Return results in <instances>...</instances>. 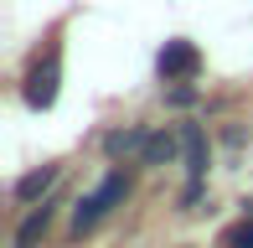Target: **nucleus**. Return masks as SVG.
<instances>
[{"mask_svg":"<svg viewBox=\"0 0 253 248\" xmlns=\"http://www.w3.org/2000/svg\"><path fill=\"white\" fill-rule=\"evenodd\" d=\"M155 67H160V78H166V83H181V78H197L202 52L191 47V41H166V47H160V57H155Z\"/></svg>","mask_w":253,"mask_h":248,"instance_id":"nucleus-2","label":"nucleus"},{"mask_svg":"<svg viewBox=\"0 0 253 248\" xmlns=\"http://www.w3.org/2000/svg\"><path fill=\"white\" fill-rule=\"evenodd\" d=\"M57 78H62V67H57V52L26 73V104H31V109H52V104H57Z\"/></svg>","mask_w":253,"mask_h":248,"instance_id":"nucleus-3","label":"nucleus"},{"mask_svg":"<svg viewBox=\"0 0 253 248\" xmlns=\"http://www.w3.org/2000/svg\"><path fill=\"white\" fill-rule=\"evenodd\" d=\"M103 150H109V155H129V150H145V134H140V129H114L109 140H103Z\"/></svg>","mask_w":253,"mask_h":248,"instance_id":"nucleus-7","label":"nucleus"},{"mask_svg":"<svg viewBox=\"0 0 253 248\" xmlns=\"http://www.w3.org/2000/svg\"><path fill=\"white\" fill-rule=\"evenodd\" d=\"M217 248H253V217L233 222V228H222V238H217Z\"/></svg>","mask_w":253,"mask_h":248,"instance_id":"nucleus-9","label":"nucleus"},{"mask_svg":"<svg viewBox=\"0 0 253 248\" xmlns=\"http://www.w3.org/2000/svg\"><path fill=\"white\" fill-rule=\"evenodd\" d=\"M52 181H57V165H42V171H31V176H21V181H16V197H21V202H37Z\"/></svg>","mask_w":253,"mask_h":248,"instance_id":"nucleus-5","label":"nucleus"},{"mask_svg":"<svg viewBox=\"0 0 253 248\" xmlns=\"http://www.w3.org/2000/svg\"><path fill=\"white\" fill-rule=\"evenodd\" d=\"M145 161H150V165H160V161H170V155H176V140H170V134L166 129H160V134H145Z\"/></svg>","mask_w":253,"mask_h":248,"instance_id":"nucleus-8","label":"nucleus"},{"mask_svg":"<svg viewBox=\"0 0 253 248\" xmlns=\"http://www.w3.org/2000/svg\"><path fill=\"white\" fill-rule=\"evenodd\" d=\"M124 191H129V176H124V171H109V181H103L93 197L78 202V212H73V233H88V228L103 217V212L114 207V202H124Z\"/></svg>","mask_w":253,"mask_h":248,"instance_id":"nucleus-1","label":"nucleus"},{"mask_svg":"<svg viewBox=\"0 0 253 248\" xmlns=\"http://www.w3.org/2000/svg\"><path fill=\"white\" fill-rule=\"evenodd\" d=\"M181 150H186L191 181H202L207 176V134H202V124H186V129H181Z\"/></svg>","mask_w":253,"mask_h":248,"instance_id":"nucleus-4","label":"nucleus"},{"mask_svg":"<svg viewBox=\"0 0 253 248\" xmlns=\"http://www.w3.org/2000/svg\"><path fill=\"white\" fill-rule=\"evenodd\" d=\"M47 222H52V207H37L26 222H21V233H16V248H31V243L42 238V233H47Z\"/></svg>","mask_w":253,"mask_h":248,"instance_id":"nucleus-6","label":"nucleus"}]
</instances>
